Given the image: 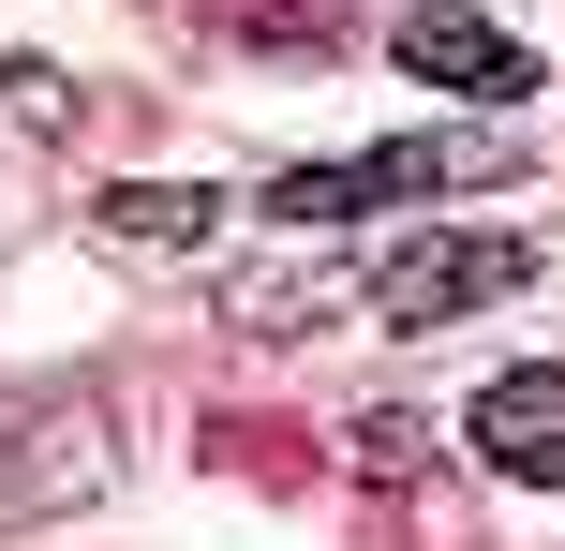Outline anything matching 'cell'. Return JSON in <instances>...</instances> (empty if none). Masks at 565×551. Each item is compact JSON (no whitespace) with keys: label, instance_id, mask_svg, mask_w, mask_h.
<instances>
[{"label":"cell","instance_id":"6da1fadb","mask_svg":"<svg viewBox=\"0 0 565 551\" xmlns=\"http://www.w3.org/2000/svg\"><path fill=\"white\" fill-rule=\"evenodd\" d=\"M491 165H507L491 135H402V149H342V165H282L268 209H282V224H358V209L447 194V179H491Z\"/></svg>","mask_w":565,"mask_h":551},{"label":"cell","instance_id":"7a4b0ae2","mask_svg":"<svg viewBox=\"0 0 565 551\" xmlns=\"http://www.w3.org/2000/svg\"><path fill=\"white\" fill-rule=\"evenodd\" d=\"M521 239H491V224H431V239H402L387 268H372V314L387 328H461V314H491V298H521Z\"/></svg>","mask_w":565,"mask_h":551},{"label":"cell","instance_id":"3957f363","mask_svg":"<svg viewBox=\"0 0 565 551\" xmlns=\"http://www.w3.org/2000/svg\"><path fill=\"white\" fill-rule=\"evenodd\" d=\"M119 477L105 417L89 403H0V522H30V507H89Z\"/></svg>","mask_w":565,"mask_h":551},{"label":"cell","instance_id":"277c9868","mask_svg":"<svg viewBox=\"0 0 565 551\" xmlns=\"http://www.w3.org/2000/svg\"><path fill=\"white\" fill-rule=\"evenodd\" d=\"M477 463L521 477V492H565V373L551 358H521V373L477 388Z\"/></svg>","mask_w":565,"mask_h":551},{"label":"cell","instance_id":"5b68a950","mask_svg":"<svg viewBox=\"0 0 565 551\" xmlns=\"http://www.w3.org/2000/svg\"><path fill=\"white\" fill-rule=\"evenodd\" d=\"M402 75L461 89V105H521V89H536V60H521L491 15H461V0H417V15H402Z\"/></svg>","mask_w":565,"mask_h":551},{"label":"cell","instance_id":"8992f818","mask_svg":"<svg viewBox=\"0 0 565 551\" xmlns=\"http://www.w3.org/2000/svg\"><path fill=\"white\" fill-rule=\"evenodd\" d=\"M209 224H224V194H194V179H119L105 194L119 254H209Z\"/></svg>","mask_w":565,"mask_h":551},{"label":"cell","instance_id":"52a82bcc","mask_svg":"<svg viewBox=\"0 0 565 551\" xmlns=\"http://www.w3.org/2000/svg\"><path fill=\"white\" fill-rule=\"evenodd\" d=\"M224 30H268V45H328V0H209Z\"/></svg>","mask_w":565,"mask_h":551},{"label":"cell","instance_id":"ba28073f","mask_svg":"<svg viewBox=\"0 0 565 551\" xmlns=\"http://www.w3.org/2000/svg\"><path fill=\"white\" fill-rule=\"evenodd\" d=\"M358 463L372 477H431V417H358Z\"/></svg>","mask_w":565,"mask_h":551},{"label":"cell","instance_id":"9c48e42d","mask_svg":"<svg viewBox=\"0 0 565 551\" xmlns=\"http://www.w3.org/2000/svg\"><path fill=\"white\" fill-rule=\"evenodd\" d=\"M15 119H30V135H60V119H75V89H60L45 60H15Z\"/></svg>","mask_w":565,"mask_h":551}]
</instances>
